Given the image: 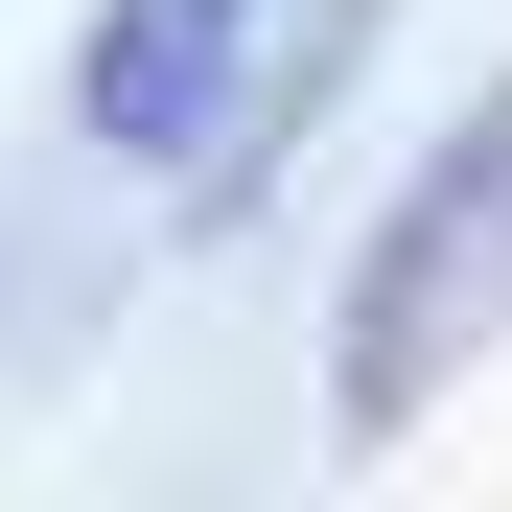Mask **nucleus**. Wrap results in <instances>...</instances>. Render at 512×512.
<instances>
[{"instance_id":"f257e3e1","label":"nucleus","mask_w":512,"mask_h":512,"mask_svg":"<svg viewBox=\"0 0 512 512\" xmlns=\"http://www.w3.org/2000/svg\"><path fill=\"white\" fill-rule=\"evenodd\" d=\"M512 350V70L396 163V210L350 233V303H326V443H419L466 373Z\"/></svg>"},{"instance_id":"f03ea898","label":"nucleus","mask_w":512,"mask_h":512,"mask_svg":"<svg viewBox=\"0 0 512 512\" xmlns=\"http://www.w3.org/2000/svg\"><path fill=\"white\" fill-rule=\"evenodd\" d=\"M373 0H94L70 47V140L163 210H256V163L303 140V94L350 70Z\"/></svg>"}]
</instances>
